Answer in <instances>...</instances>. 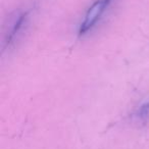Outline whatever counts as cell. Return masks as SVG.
<instances>
[{
  "instance_id": "1",
  "label": "cell",
  "mask_w": 149,
  "mask_h": 149,
  "mask_svg": "<svg viewBox=\"0 0 149 149\" xmlns=\"http://www.w3.org/2000/svg\"><path fill=\"white\" fill-rule=\"evenodd\" d=\"M113 0H95L92 5L87 9L83 21L81 22L78 30L79 37L89 33L93 28L96 27L99 21L102 19L104 13L109 8Z\"/></svg>"
},
{
  "instance_id": "2",
  "label": "cell",
  "mask_w": 149,
  "mask_h": 149,
  "mask_svg": "<svg viewBox=\"0 0 149 149\" xmlns=\"http://www.w3.org/2000/svg\"><path fill=\"white\" fill-rule=\"evenodd\" d=\"M30 17L29 10H21L17 13L13 19L11 21L9 28L7 30V33L5 35L4 40V49L7 47H10L22 35L24 32V29L26 28Z\"/></svg>"
},
{
  "instance_id": "3",
  "label": "cell",
  "mask_w": 149,
  "mask_h": 149,
  "mask_svg": "<svg viewBox=\"0 0 149 149\" xmlns=\"http://www.w3.org/2000/svg\"><path fill=\"white\" fill-rule=\"evenodd\" d=\"M136 116L137 118L141 120H145L149 118V100L145 102L143 105L140 106L138 110L136 112Z\"/></svg>"
}]
</instances>
